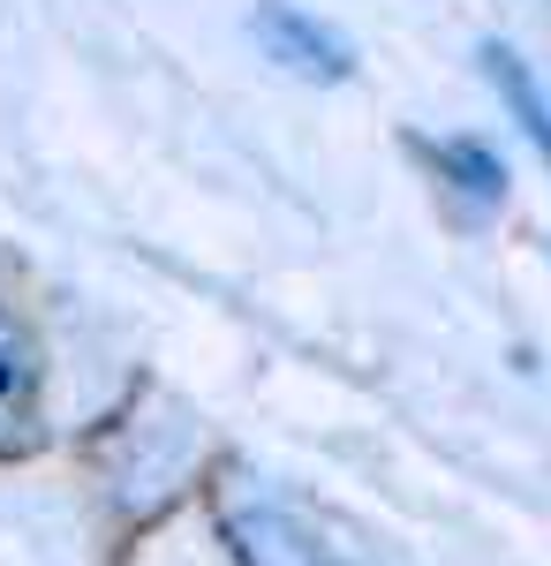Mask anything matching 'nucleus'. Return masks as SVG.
Wrapping results in <instances>:
<instances>
[{"label":"nucleus","instance_id":"nucleus-1","mask_svg":"<svg viewBox=\"0 0 551 566\" xmlns=\"http://www.w3.org/2000/svg\"><path fill=\"white\" fill-rule=\"evenodd\" d=\"M39 340L23 333V317L0 310V453L23 446L31 423H39Z\"/></svg>","mask_w":551,"mask_h":566},{"label":"nucleus","instance_id":"nucleus-2","mask_svg":"<svg viewBox=\"0 0 551 566\" xmlns=\"http://www.w3.org/2000/svg\"><path fill=\"white\" fill-rule=\"evenodd\" d=\"M257 23H264L272 53H280V61L295 69V76H325V84H340V76L355 69L347 39H340V31H325V23H310L302 8H280V0H272V8H264Z\"/></svg>","mask_w":551,"mask_h":566},{"label":"nucleus","instance_id":"nucleus-3","mask_svg":"<svg viewBox=\"0 0 551 566\" xmlns=\"http://www.w3.org/2000/svg\"><path fill=\"white\" fill-rule=\"evenodd\" d=\"M484 61H491V84H499V98L513 106L521 136H529V144H537V151L551 159V106H544V91H537V76L521 69V53H513V45H491Z\"/></svg>","mask_w":551,"mask_h":566},{"label":"nucleus","instance_id":"nucleus-4","mask_svg":"<svg viewBox=\"0 0 551 566\" xmlns=\"http://www.w3.org/2000/svg\"><path fill=\"white\" fill-rule=\"evenodd\" d=\"M430 159H438L446 175H461V189H468V197H484V205H499V197H507V167H499L484 144H438Z\"/></svg>","mask_w":551,"mask_h":566}]
</instances>
